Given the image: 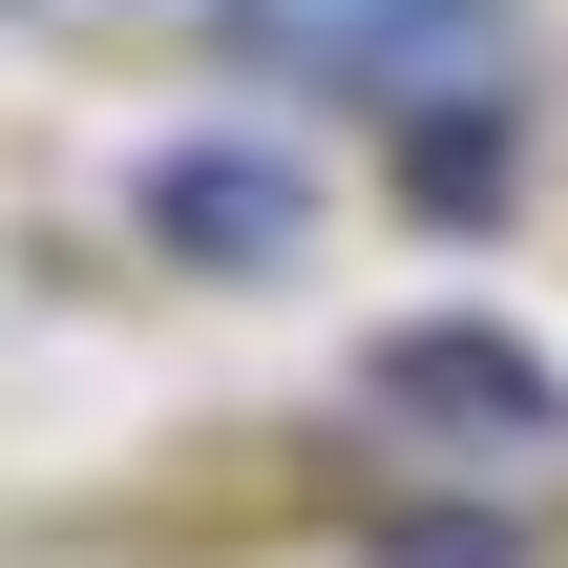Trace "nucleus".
Masks as SVG:
<instances>
[{
  "label": "nucleus",
  "mask_w": 568,
  "mask_h": 568,
  "mask_svg": "<svg viewBox=\"0 0 568 568\" xmlns=\"http://www.w3.org/2000/svg\"><path fill=\"white\" fill-rule=\"evenodd\" d=\"M148 232H169L190 274H295L316 190H295L274 148H169V169H148Z\"/></svg>",
  "instance_id": "3"
},
{
  "label": "nucleus",
  "mask_w": 568,
  "mask_h": 568,
  "mask_svg": "<svg viewBox=\"0 0 568 568\" xmlns=\"http://www.w3.org/2000/svg\"><path fill=\"white\" fill-rule=\"evenodd\" d=\"M400 190H422V232H506V105H422Z\"/></svg>",
  "instance_id": "4"
},
{
  "label": "nucleus",
  "mask_w": 568,
  "mask_h": 568,
  "mask_svg": "<svg viewBox=\"0 0 568 568\" xmlns=\"http://www.w3.org/2000/svg\"><path fill=\"white\" fill-rule=\"evenodd\" d=\"M379 422H422V443H548V358L506 337V316H422V337H379Z\"/></svg>",
  "instance_id": "2"
},
{
  "label": "nucleus",
  "mask_w": 568,
  "mask_h": 568,
  "mask_svg": "<svg viewBox=\"0 0 568 568\" xmlns=\"http://www.w3.org/2000/svg\"><path fill=\"white\" fill-rule=\"evenodd\" d=\"M400 568H527L506 527H400Z\"/></svg>",
  "instance_id": "5"
},
{
  "label": "nucleus",
  "mask_w": 568,
  "mask_h": 568,
  "mask_svg": "<svg viewBox=\"0 0 568 568\" xmlns=\"http://www.w3.org/2000/svg\"><path fill=\"white\" fill-rule=\"evenodd\" d=\"M211 42H232L253 84H337V105H379V126H422V105H506V63H527L506 0H211Z\"/></svg>",
  "instance_id": "1"
}]
</instances>
